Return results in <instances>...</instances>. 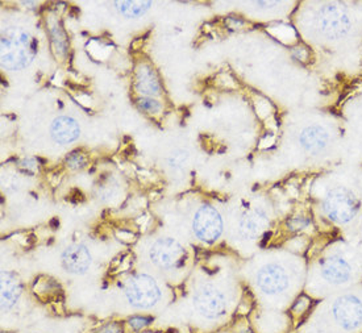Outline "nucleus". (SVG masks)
<instances>
[{"label": "nucleus", "mask_w": 362, "mask_h": 333, "mask_svg": "<svg viewBox=\"0 0 362 333\" xmlns=\"http://www.w3.org/2000/svg\"><path fill=\"white\" fill-rule=\"evenodd\" d=\"M116 8L121 15L134 19L144 15L151 8V1H141V0H131V1H115Z\"/></svg>", "instance_id": "17"}, {"label": "nucleus", "mask_w": 362, "mask_h": 333, "mask_svg": "<svg viewBox=\"0 0 362 333\" xmlns=\"http://www.w3.org/2000/svg\"><path fill=\"white\" fill-rule=\"evenodd\" d=\"M321 278L334 286L345 285L353 277V266L349 259L341 255H332L321 261Z\"/></svg>", "instance_id": "9"}, {"label": "nucleus", "mask_w": 362, "mask_h": 333, "mask_svg": "<svg viewBox=\"0 0 362 333\" xmlns=\"http://www.w3.org/2000/svg\"><path fill=\"white\" fill-rule=\"evenodd\" d=\"M125 297L134 307L148 310L160 302L161 290L151 277L138 274L128 281L125 286Z\"/></svg>", "instance_id": "4"}, {"label": "nucleus", "mask_w": 362, "mask_h": 333, "mask_svg": "<svg viewBox=\"0 0 362 333\" xmlns=\"http://www.w3.org/2000/svg\"><path fill=\"white\" fill-rule=\"evenodd\" d=\"M334 320L345 331H354L362 325V301L357 295L347 294L333 303Z\"/></svg>", "instance_id": "8"}, {"label": "nucleus", "mask_w": 362, "mask_h": 333, "mask_svg": "<svg viewBox=\"0 0 362 333\" xmlns=\"http://www.w3.org/2000/svg\"><path fill=\"white\" fill-rule=\"evenodd\" d=\"M223 219L212 206L204 204L196 211L193 229L199 240L207 244L217 241L223 233Z\"/></svg>", "instance_id": "6"}, {"label": "nucleus", "mask_w": 362, "mask_h": 333, "mask_svg": "<svg viewBox=\"0 0 362 333\" xmlns=\"http://www.w3.org/2000/svg\"><path fill=\"white\" fill-rule=\"evenodd\" d=\"M79 124L70 116H60L54 119L50 125V135L61 145L72 144L79 137Z\"/></svg>", "instance_id": "14"}, {"label": "nucleus", "mask_w": 362, "mask_h": 333, "mask_svg": "<svg viewBox=\"0 0 362 333\" xmlns=\"http://www.w3.org/2000/svg\"><path fill=\"white\" fill-rule=\"evenodd\" d=\"M62 265L66 269V272L73 274H83L87 272L91 265L89 249L82 244H73L67 246L62 253Z\"/></svg>", "instance_id": "12"}, {"label": "nucleus", "mask_w": 362, "mask_h": 333, "mask_svg": "<svg viewBox=\"0 0 362 333\" xmlns=\"http://www.w3.org/2000/svg\"><path fill=\"white\" fill-rule=\"evenodd\" d=\"M36 43L27 30L10 27L1 33V66L20 70L28 66L36 56Z\"/></svg>", "instance_id": "1"}, {"label": "nucleus", "mask_w": 362, "mask_h": 333, "mask_svg": "<svg viewBox=\"0 0 362 333\" xmlns=\"http://www.w3.org/2000/svg\"><path fill=\"white\" fill-rule=\"evenodd\" d=\"M196 310L207 319H219L226 312V298L222 290L212 285H202L194 295Z\"/></svg>", "instance_id": "7"}, {"label": "nucleus", "mask_w": 362, "mask_h": 333, "mask_svg": "<svg viewBox=\"0 0 362 333\" xmlns=\"http://www.w3.org/2000/svg\"><path fill=\"white\" fill-rule=\"evenodd\" d=\"M149 257L154 265L161 269H178L186 261V249L180 242L170 237L160 239L151 245Z\"/></svg>", "instance_id": "5"}, {"label": "nucleus", "mask_w": 362, "mask_h": 333, "mask_svg": "<svg viewBox=\"0 0 362 333\" xmlns=\"http://www.w3.org/2000/svg\"><path fill=\"white\" fill-rule=\"evenodd\" d=\"M187 160H189V153L180 149V151H173V153L169 155L167 162H169V165L173 167V169H181V167L186 165Z\"/></svg>", "instance_id": "18"}, {"label": "nucleus", "mask_w": 362, "mask_h": 333, "mask_svg": "<svg viewBox=\"0 0 362 333\" xmlns=\"http://www.w3.org/2000/svg\"><path fill=\"white\" fill-rule=\"evenodd\" d=\"M268 223L269 217L266 211L259 207H255L242 215L239 224V232L244 239L255 240L259 237L264 229L268 227Z\"/></svg>", "instance_id": "13"}, {"label": "nucleus", "mask_w": 362, "mask_h": 333, "mask_svg": "<svg viewBox=\"0 0 362 333\" xmlns=\"http://www.w3.org/2000/svg\"><path fill=\"white\" fill-rule=\"evenodd\" d=\"M138 106H140L141 109H144V111H147V112H149V114H157V112L161 109V105H160L157 100L151 99V98H142V99H140V100H138Z\"/></svg>", "instance_id": "19"}, {"label": "nucleus", "mask_w": 362, "mask_h": 333, "mask_svg": "<svg viewBox=\"0 0 362 333\" xmlns=\"http://www.w3.org/2000/svg\"><path fill=\"white\" fill-rule=\"evenodd\" d=\"M21 294V283L12 272H1V310L12 308Z\"/></svg>", "instance_id": "15"}, {"label": "nucleus", "mask_w": 362, "mask_h": 333, "mask_svg": "<svg viewBox=\"0 0 362 333\" xmlns=\"http://www.w3.org/2000/svg\"><path fill=\"white\" fill-rule=\"evenodd\" d=\"M153 321V319L148 318V316H132V318L128 320V324L132 330L135 331H141L144 330L145 327H148Z\"/></svg>", "instance_id": "20"}, {"label": "nucleus", "mask_w": 362, "mask_h": 333, "mask_svg": "<svg viewBox=\"0 0 362 333\" xmlns=\"http://www.w3.org/2000/svg\"><path fill=\"white\" fill-rule=\"evenodd\" d=\"M257 286L268 295H278L288 288V274L278 264H269L257 272Z\"/></svg>", "instance_id": "10"}, {"label": "nucleus", "mask_w": 362, "mask_h": 333, "mask_svg": "<svg viewBox=\"0 0 362 333\" xmlns=\"http://www.w3.org/2000/svg\"><path fill=\"white\" fill-rule=\"evenodd\" d=\"M361 208V202L349 189L334 187L323 200V211L336 224L350 223Z\"/></svg>", "instance_id": "3"}, {"label": "nucleus", "mask_w": 362, "mask_h": 333, "mask_svg": "<svg viewBox=\"0 0 362 333\" xmlns=\"http://www.w3.org/2000/svg\"><path fill=\"white\" fill-rule=\"evenodd\" d=\"M136 89L147 96H154L160 92V83L156 73L149 66H140L137 70Z\"/></svg>", "instance_id": "16"}, {"label": "nucleus", "mask_w": 362, "mask_h": 333, "mask_svg": "<svg viewBox=\"0 0 362 333\" xmlns=\"http://www.w3.org/2000/svg\"><path fill=\"white\" fill-rule=\"evenodd\" d=\"M98 333H121V327L116 323H111V324L102 327Z\"/></svg>", "instance_id": "21"}, {"label": "nucleus", "mask_w": 362, "mask_h": 333, "mask_svg": "<svg viewBox=\"0 0 362 333\" xmlns=\"http://www.w3.org/2000/svg\"><path fill=\"white\" fill-rule=\"evenodd\" d=\"M299 142L304 151L310 154H320L331 144L330 132L321 125H310L304 128L299 136Z\"/></svg>", "instance_id": "11"}, {"label": "nucleus", "mask_w": 362, "mask_h": 333, "mask_svg": "<svg viewBox=\"0 0 362 333\" xmlns=\"http://www.w3.org/2000/svg\"><path fill=\"white\" fill-rule=\"evenodd\" d=\"M317 27L324 39L341 40L353 30V17L344 4L326 3L317 11Z\"/></svg>", "instance_id": "2"}]
</instances>
